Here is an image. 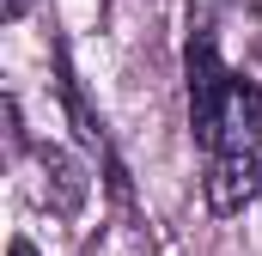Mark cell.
I'll return each instance as SVG.
<instances>
[{
  "label": "cell",
  "mask_w": 262,
  "mask_h": 256,
  "mask_svg": "<svg viewBox=\"0 0 262 256\" xmlns=\"http://www.w3.org/2000/svg\"><path fill=\"white\" fill-rule=\"evenodd\" d=\"M201 146V189L213 214H244L262 189V86L238 79L226 86V104L195 134Z\"/></svg>",
  "instance_id": "1"
},
{
  "label": "cell",
  "mask_w": 262,
  "mask_h": 256,
  "mask_svg": "<svg viewBox=\"0 0 262 256\" xmlns=\"http://www.w3.org/2000/svg\"><path fill=\"white\" fill-rule=\"evenodd\" d=\"M31 6H37V0H0V12H6V25H18V18H25Z\"/></svg>",
  "instance_id": "2"
},
{
  "label": "cell",
  "mask_w": 262,
  "mask_h": 256,
  "mask_svg": "<svg viewBox=\"0 0 262 256\" xmlns=\"http://www.w3.org/2000/svg\"><path fill=\"white\" fill-rule=\"evenodd\" d=\"M6 256H37V244H25V238H12V250Z\"/></svg>",
  "instance_id": "3"
}]
</instances>
